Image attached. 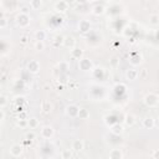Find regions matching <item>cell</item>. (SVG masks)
<instances>
[{"label":"cell","mask_w":159,"mask_h":159,"mask_svg":"<svg viewBox=\"0 0 159 159\" xmlns=\"http://www.w3.org/2000/svg\"><path fill=\"white\" fill-rule=\"evenodd\" d=\"M143 102H144V104H145L147 107H149V108H155V107H158V104H159V96H158L157 93L149 92V93H147V94L144 96Z\"/></svg>","instance_id":"6da1fadb"},{"label":"cell","mask_w":159,"mask_h":159,"mask_svg":"<svg viewBox=\"0 0 159 159\" xmlns=\"http://www.w3.org/2000/svg\"><path fill=\"white\" fill-rule=\"evenodd\" d=\"M30 15L29 14H24V12H19L15 17V21L17 24V26H20L21 29H25L30 25Z\"/></svg>","instance_id":"7a4b0ae2"},{"label":"cell","mask_w":159,"mask_h":159,"mask_svg":"<svg viewBox=\"0 0 159 159\" xmlns=\"http://www.w3.org/2000/svg\"><path fill=\"white\" fill-rule=\"evenodd\" d=\"M78 68L81 71H83V72H91V71H93L94 65H93V62L89 58L83 57V58H81L78 61Z\"/></svg>","instance_id":"3957f363"},{"label":"cell","mask_w":159,"mask_h":159,"mask_svg":"<svg viewBox=\"0 0 159 159\" xmlns=\"http://www.w3.org/2000/svg\"><path fill=\"white\" fill-rule=\"evenodd\" d=\"M78 111H80V107H78V106H76V104H70V106L66 107L65 113H66V116L70 117V118H77V117H78Z\"/></svg>","instance_id":"277c9868"},{"label":"cell","mask_w":159,"mask_h":159,"mask_svg":"<svg viewBox=\"0 0 159 159\" xmlns=\"http://www.w3.org/2000/svg\"><path fill=\"white\" fill-rule=\"evenodd\" d=\"M40 134H41V137L45 138V139H51V138L53 137V134H55V129H53L52 125H43V127L41 128Z\"/></svg>","instance_id":"5b68a950"},{"label":"cell","mask_w":159,"mask_h":159,"mask_svg":"<svg viewBox=\"0 0 159 159\" xmlns=\"http://www.w3.org/2000/svg\"><path fill=\"white\" fill-rule=\"evenodd\" d=\"M129 63L133 66V67H135V66H139L142 62H143V56L139 53V52H133L130 56H129Z\"/></svg>","instance_id":"8992f818"},{"label":"cell","mask_w":159,"mask_h":159,"mask_svg":"<svg viewBox=\"0 0 159 159\" xmlns=\"http://www.w3.org/2000/svg\"><path fill=\"white\" fill-rule=\"evenodd\" d=\"M53 9H55L57 12L63 14V12H66V11L68 10V2H67V1H65V0L56 1V2H55V5H53Z\"/></svg>","instance_id":"52a82bcc"},{"label":"cell","mask_w":159,"mask_h":159,"mask_svg":"<svg viewBox=\"0 0 159 159\" xmlns=\"http://www.w3.org/2000/svg\"><path fill=\"white\" fill-rule=\"evenodd\" d=\"M22 152H24V148H22V145L19 144V143H14V144L10 147V154H11L12 157H15V158H19V157L22 154Z\"/></svg>","instance_id":"ba28073f"},{"label":"cell","mask_w":159,"mask_h":159,"mask_svg":"<svg viewBox=\"0 0 159 159\" xmlns=\"http://www.w3.org/2000/svg\"><path fill=\"white\" fill-rule=\"evenodd\" d=\"M27 71L30 73H37L40 71V62L37 60H31L29 63H27Z\"/></svg>","instance_id":"9c48e42d"},{"label":"cell","mask_w":159,"mask_h":159,"mask_svg":"<svg viewBox=\"0 0 159 159\" xmlns=\"http://www.w3.org/2000/svg\"><path fill=\"white\" fill-rule=\"evenodd\" d=\"M77 29L80 32H88L91 30V22L88 20H80Z\"/></svg>","instance_id":"30bf717a"},{"label":"cell","mask_w":159,"mask_h":159,"mask_svg":"<svg viewBox=\"0 0 159 159\" xmlns=\"http://www.w3.org/2000/svg\"><path fill=\"white\" fill-rule=\"evenodd\" d=\"M142 125L144 129H153L155 127V119L153 117H145L142 122Z\"/></svg>","instance_id":"8fae6325"},{"label":"cell","mask_w":159,"mask_h":159,"mask_svg":"<svg viewBox=\"0 0 159 159\" xmlns=\"http://www.w3.org/2000/svg\"><path fill=\"white\" fill-rule=\"evenodd\" d=\"M91 12H92L93 15H96V16H101V15H103V14L106 12V7H104L103 4H96V5L92 7Z\"/></svg>","instance_id":"7c38bea8"},{"label":"cell","mask_w":159,"mask_h":159,"mask_svg":"<svg viewBox=\"0 0 159 159\" xmlns=\"http://www.w3.org/2000/svg\"><path fill=\"white\" fill-rule=\"evenodd\" d=\"M138 76H139V72L135 68H133V67L132 68H128L127 72H125V78L128 81H135L138 78Z\"/></svg>","instance_id":"4fadbf2b"},{"label":"cell","mask_w":159,"mask_h":159,"mask_svg":"<svg viewBox=\"0 0 159 159\" xmlns=\"http://www.w3.org/2000/svg\"><path fill=\"white\" fill-rule=\"evenodd\" d=\"M123 122H124V124H125L127 127H133V125L135 124V122H137V118H135L134 114H132V113H127V114L124 116Z\"/></svg>","instance_id":"5bb4252c"},{"label":"cell","mask_w":159,"mask_h":159,"mask_svg":"<svg viewBox=\"0 0 159 159\" xmlns=\"http://www.w3.org/2000/svg\"><path fill=\"white\" fill-rule=\"evenodd\" d=\"M108 158H109V159H123V153H122L120 149H118V148H113V149L109 150Z\"/></svg>","instance_id":"9a60e30c"},{"label":"cell","mask_w":159,"mask_h":159,"mask_svg":"<svg viewBox=\"0 0 159 159\" xmlns=\"http://www.w3.org/2000/svg\"><path fill=\"white\" fill-rule=\"evenodd\" d=\"M63 46L72 50L73 47H76V40L73 36H65V40H63Z\"/></svg>","instance_id":"2e32d148"},{"label":"cell","mask_w":159,"mask_h":159,"mask_svg":"<svg viewBox=\"0 0 159 159\" xmlns=\"http://www.w3.org/2000/svg\"><path fill=\"white\" fill-rule=\"evenodd\" d=\"M123 132H124V127H123L122 124L116 123V124H112V125H111V133H112V134H114V135H120V134H123Z\"/></svg>","instance_id":"e0dca14e"},{"label":"cell","mask_w":159,"mask_h":159,"mask_svg":"<svg viewBox=\"0 0 159 159\" xmlns=\"http://www.w3.org/2000/svg\"><path fill=\"white\" fill-rule=\"evenodd\" d=\"M71 57L80 61L81 58H83V50L80 48V47H73V48L71 50Z\"/></svg>","instance_id":"ac0fdd59"},{"label":"cell","mask_w":159,"mask_h":159,"mask_svg":"<svg viewBox=\"0 0 159 159\" xmlns=\"http://www.w3.org/2000/svg\"><path fill=\"white\" fill-rule=\"evenodd\" d=\"M71 148H72V150H75V152H81V150L84 149V143H83V140H81V139H76V140L72 142Z\"/></svg>","instance_id":"d6986e66"},{"label":"cell","mask_w":159,"mask_h":159,"mask_svg":"<svg viewBox=\"0 0 159 159\" xmlns=\"http://www.w3.org/2000/svg\"><path fill=\"white\" fill-rule=\"evenodd\" d=\"M34 36H35V40L36 41H43L47 37V32L45 30H36L35 34H34Z\"/></svg>","instance_id":"ffe728a7"},{"label":"cell","mask_w":159,"mask_h":159,"mask_svg":"<svg viewBox=\"0 0 159 159\" xmlns=\"http://www.w3.org/2000/svg\"><path fill=\"white\" fill-rule=\"evenodd\" d=\"M63 40H65L63 36H61V35H56V36L52 39V46H53V47L63 46Z\"/></svg>","instance_id":"44dd1931"},{"label":"cell","mask_w":159,"mask_h":159,"mask_svg":"<svg viewBox=\"0 0 159 159\" xmlns=\"http://www.w3.org/2000/svg\"><path fill=\"white\" fill-rule=\"evenodd\" d=\"M41 109H42V112H43L45 114H48V113L52 111V104H51V102H50V101H42V103H41Z\"/></svg>","instance_id":"7402d4cb"},{"label":"cell","mask_w":159,"mask_h":159,"mask_svg":"<svg viewBox=\"0 0 159 159\" xmlns=\"http://www.w3.org/2000/svg\"><path fill=\"white\" fill-rule=\"evenodd\" d=\"M57 67H58L60 73H61V72H67V71L70 70V63H68L67 61H60V62L57 63Z\"/></svg>","instance_id":"603a6c76"},{"label":"cell","mask_w":159,"mask_h":159,"mask_svg":"<svg viewBox=\"0 0 159 159\" xmlns=\"http://www.w3.org/2000/svg\"><path fill=\"white\" fill-rule=\"evenodd\" d=\"M89 111L87 109V108H80V111H78V117L77 118H80V119H88L89 118Z\"/></svg>","instance_id":"cb8c5ba5"},{"label":"cell","mask_w":159,"mask_h":159,"mask_svg":"<svg viewBox=\"0 0 159 159\" xmlns=\"http://www.w3.org/2000/svg\"><path fill=\"white\" fill-rule=\"evenodd\" d=\"M148 20H149V24L150 25L158 26L159 25V14H150L149 17H148Z\"/></svg>","instance_id":"d4e9b609"},{"label":"cell","mask_w":159,"mask_h":159,"mask_svg":"<svg viewBox=\"0 0 159 159\" xmlns=\"http://www.w3.org/2000/svg\"><path fill=\"white\" fill-rule=\"evenodd\" d=\"M27 122H29V127H30L31 129H36V128L40 125V120H39L36 117L29 118V119H27Z\"/></svg>","instance_id":"484cf974"},{"label":"cell","mask_w":159,"mask_h":159,"mask_svg":"<svg viewBox=\"0 0 159 159\" xmlns=\"http://www.w3.org/2000/svg\"><path fill=\"white\" fill-rule=\"evenodd\" d=\"M41 5H42V1H41V0H31V1L29 2L30 9H32V10H37V9H40Z\"/></svg>","instance_id":"4316f807"},{"label":"cell","mask_w":159,"mask_h":159,"mask_svg":"<svg viewBox=\"0 0 159 159\" xmlns=\"http://www.w3.org/2000/svg\"><path fill=\"white\" fill-rule=\"evenodd\" d=\"M34 47H35L36 51H43L45 50V42L43 41H36Z\"/></svg>","instance_id":"83f0119b"},{"label":"cell","mask_w":159,"mask_h":159,"mask_svg":"<svg viewBox=\"0 0 159 159\" xmlns=\"http://www.w3.org/2000/svg\"><path fill=\"white\" fill-rule=\"evenodd\" d=\"M16 125L20 128H25V127H29V122H27V119H17Z\"/></svg>","instance_id":"f1b7e54d"},{"label":"cell","mask_w":159,"mask_h":159,"mask_svg":"<svg viewBox=\"0 0 159 159\" xmlns=\"http://www.w3.org/2000/svg\"><path fill=\"white\" fill-rule=\"evenodd\" d=\"M6 103H7V97H6L5 94H1V96H0V108L4 109L5 106H6Z\"/></svg>","instance_id":"f546056e"},{"label":"cell","mask_w":159,"mask_h":159,"mask_svg":"<svg viewBox=\"0 0 159 159\" xmlns=\"http://www.w3.org/2000/svg\"><path fill=\"white\" fill-rule=\"evenodd\" d=\"M36 138V134L34 133V132H29V133H26V135H25V139H26V142H32L34 139Z\"/></svg>","instance_id":"4dcf8cb0"},{"label":"cell","mask_w":159,"mask_h":159,"mask_svg":"<svg viewBox=\"0 0 159 159\" xmlns=\"http://www.w3.org/2000/svg\"><path fill=\"white\" fill-rule=\"evenodd\" d=\"M7 26V19L5 16H1L0 17V29H5Z\"/></svg>","instance_id":"1f68e13d"},{"label":"cell","mask_w":159,"mask_h":159,"mask_svg":"<svg viewBox=\"0 0 159 159\" xmlns=\"http://www.w3.org/2000/svg\"><path fill=\"white\" fill-rule=\"evenodd\" d=\"M61 159H71V152L70 150H62Z\"/></svg>","instance_id":"d6a6232c"},{"label":"cell","mask_w":159,"mask_h":159,"mask_svg":"<svg viewBox=\"0 0 159 159\" xmlns=\"http://www.w3.org/2000/svg\"><path fill=\"white\" fill-rule=\"evenodd\" d=\"M111 66L112 67H117L118 66V63H119V60H118V57H116V56H113L112 58H111Z\"/></svg>","instance_id":"836d02e7"},{"label":"cell","mask_w":159,"mask_h":159,"mask_svg":"<svg viewBox=\"0 0 159 159\" xmlns=\"http://www.w3.org/2000/svg\"><path fill=\"white\" fill-rule=\"evenodd\" d=\"M27 42H29V36H27V35L20 36V43H21V45H26Z\"/></svg>","instance_id":"e575fe53"},{"label":"cell","mask_w":159,"mask_h":159,"mask_svg":"<svg viewBox=\"0 0 159 159\" xmlns=\"http://www.w3.org/2000/svg\"><path fill=\"white\" fill-rule=\"evenodd\" d=\"M148 76V70L147 68H143L142 71H140V73H139V77L140 78H145Z\"/></svg>","instance_id":"d590c367"},{"label":"cell","mask_w":159,"mask_h":159,"mask_svg":"<svg viewBox=\"0 0 159 159\" xmlns=\"http://www.w3.org/2000/svg\"><path fill=\"white\" fill-rule=\"evenodd\" d=\"M152 158L153 159H159V149H154L152 152Z\"/></svg>","instance_id":"8d00e7d4"},{"label":"cell","mask_w":159,"mask_h":159,"mask_svg":"<svg viewBox=\"0 0 159 159\" xmlns=\"http://www.w3.org/2000/svg\"><path fill=\"white\" fill-rule=\"evenodd\" d=\"M17 119H29V118H27V114H26V112H21V113L19 114Z\"/></svg>","instance_id":"74e56055"},{"label":"cell","mask_w":159,"mask_h":159,"mask_svg":"<svg viewBox=\"0 0 159 159\" xmlns=\"http://www.w3.org/2000/svg\"><path fill=\"white\" fill-rule=\"evenodd\" d=\"M27 10H30V6H29V7H27V6H22V7H20V12L27 14Z\"/></svg>","instance_id":"f35d334b"},{"label":"cell","mask_w":159,"mask_h":159,"mask_svg":"<svg viewBox=\"0 0 159 159\" xmlns=\"http://www.w3.org/2000/svg\"><path fill=\"white\" fill-rule=\"evenodd\" d=\"M0 120H1V123L5 120V112H4V109L0 111Z\"/></svg>","instance_id":"ab89813d"},{"label":"cell","mask_w":159,"mask_h":159,"mask_svg":"<svg viewBox=\"0 0 159 159\" xmlns=\"http://www.w3.org/2000/svg\"><path fill=\"white\" fill-rule=\"evenodd\" d=\"M158 120H159V117H158Z\"/></svg>","instance_id":"60d3db41"}]
</instances>
